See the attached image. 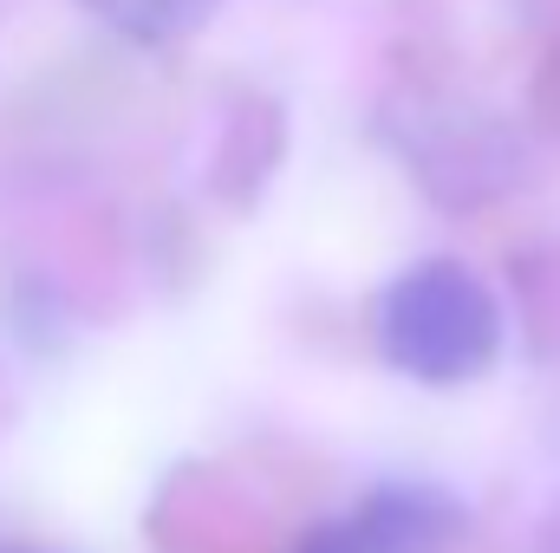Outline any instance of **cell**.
<instances>
[{
	"label": "cell",
	"instance_id": "obj_3",
	"mask_svg": "<svg viewBox=\"0 0 560 553\" xmlns=\"http://www.w3.org/2000/svg\"><path fill=\"white\" fill-rule=\"evenodd\" d=\"M85 7L131 46H176V39L202 33L222 0H85Z\"/></svg>",
	"mask_w": 560,
	"mask_h": 553
},
{
	"label": "cell",
	"instance_id": "obj_1",
	"mask_svg": "<svg viewBox=\"0 0 560 553\" xmlns=\"http://www.w3.org/2000/svg\"><path fill=\"white\" fill-rule=\"evenodd\" d=\"M378 345L423 385H463L502 352V306L463 261H418L378 299Z\"/></svg>",
	"mask_w": 560,
	"mask_h": 553
},
{
	"label": "cell",
	"instance_id": "obj_2",
	"mask_svg": "<svg viewBox=\"0 0 560 553\" xmlns=\"http://www.w3.org/2000/svg\"><path fill=\"white\" fill-rule=\"evenodd\" d=\"M469 515L450 489L430 482H385L365 502H352L346 515L319 521L300 553H450L463 541Z\"/></svg>",
	"mask_w": 560,
	"mask_h": 553
},
{
	"label": "cell",
	"instance_id": "obj_4",
	"mask_svg": "<svg viewBox=\"0 0 560 553\" xmlns=\"http://www.w3.org/2000/svg\"><path fill=\"white\" fill-rule=\"evenodd\" d=\"M0 553H26V548H0Z\"/></svg>",
	"mask_w": 560,
	"mask_h": 553
}]
</instances>
